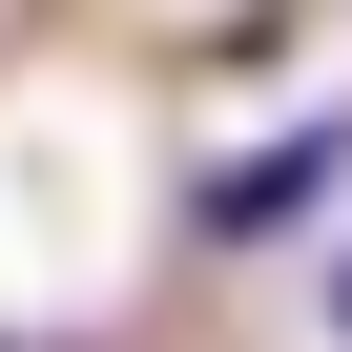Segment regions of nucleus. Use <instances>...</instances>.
I'll return each instance as SVG.
<instances>
[{
	"mask_svg": "<svg viewBox=\"0 0 352 352\" xmlns=\"http://www.w3.org/2000/svg\"><path fill=\"white\" fill-rule=\"evenodd\" d=\"M331 166H352V145H331V124H290L270 166H228V187H208V228H290V208L331 187Z\"/></svg>",
	"mask_w": 352,
	"mask_h": 352,
	"instance_id": "nucleus-1",
	"label": "nucleus"
},
{
	"mask_svg": "<svg viewBox=\"0 0 352 352\" xmlns=\"http://www.w3.org/2000/svg\"><path fill=\"white\" fill-rule=\"evenodd\" d=\"M331 331H352V270H331Z\"/></svg>",
	"mask_w": 352,
	"mask_h": 352,
	"instance_id": "nucleus-2",
	"label": "nucleus"
}]
</instances>
